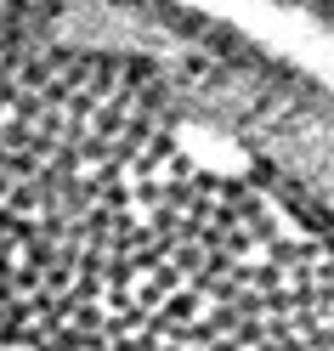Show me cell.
<instances>
[{"label":"cell","mask_w":334,"mask_h":351,"mask_svg":"<svg viewBox=\"0 0 334 351\" xmlns=\"http://www.w3.org/2000/svg\"><path fill=\"white\" fill-rule=\"evenodd\" d=\"M0 351H334V187L130 12L0 0Z\"/></svg>","instance_id":"cell-1"}]
</instances>
